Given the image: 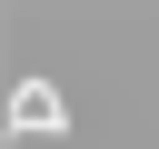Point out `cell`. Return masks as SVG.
<instances>
[{
    "label": "cell",
    "instance_id": "cell-1",
    "mask_svg": "<svg viewBox=\"0 0 159 149\" xmlns=\"http://www.w3.org/2000/svg\"><path fill=\"white\" fill-rule=\"evenodd\" d=\"M10 119H20V129H50V139L70 129V109H60V89H50V79H20V99H10Z\"/></svg>",
    "mask_w": 159,
    "mask_h": 149
}]
</instances>
